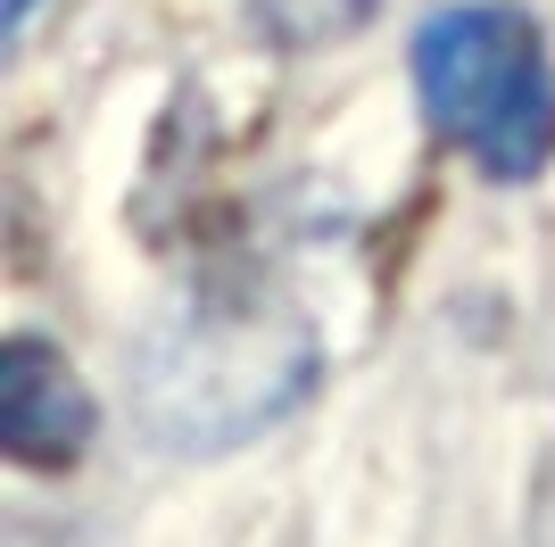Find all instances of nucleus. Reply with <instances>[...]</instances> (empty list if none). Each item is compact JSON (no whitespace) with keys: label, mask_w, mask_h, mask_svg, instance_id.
<instances>
[{"label":"nucleus","mask_w":555,"mask_h":547,"mask_svg":"<svg viewBox=\"0 0 555 547\" xmlns=\"http://www.w3.org/2000/svg\"><path fill=\"white\" fill-rule=\"evenodd\" d=\"M133 373H141V415L175 448H232L315 382V341L282 298L208 282L141 341Z\"/></svg>","instance_id":"f257e3e1"},{"label":"nucleus","mask_w":555,"mask_h":547,"mask_svg":"<svg viewBox=\"0 0 555 547\" xmlns=\"http://www.w3.org/2000/svg\"><path fill=\"white\" fill-rule=\"evenodd\" d=\"M423 109L489 182H531L555 158V59L539 25L498 0H464L415 34Z\"/></svg>","instance_id":"f03ea898"},{"label":"nucleus","mask_w":555,"mask_h":547,"mask_svg":"<svg viewBox=\"0 0 555 547\" xmlns=\"http://www.w3.org/2000/svg\"><path fill=\"white\" fill-rule=\"evenodd\" d=\"M0 448L34 473H67L92 448V390L67 365V348L34 332L0 341Z\"/></svg>","instance_id":"7ed1b4c3"},{"label":"nucleus","mask_w":555,"mask_h":547,"mask_svg":"<svg viewBox=\"0 0 555 547\" xmlns=\"http://www.w3.org/2000/svg\"><path fill=\"white\" fill-rule=\"evenodd\" d=\"M373 9H382V0H249V17L266 25L282 50H324V42H348V34H357Z\"/></svg>","instance_id":"20e7f679"},{"label":"nucleus","mask_w":555,"mask_h":547,"mask_svg":"<svg viewBox=\"0 0 555 547\" xmlns=\"http://www.w3.org/2000/svg\"><path fill=\"white\" fill-rule=\"evenodd\" d=\"M25 17H34V0H9V25H25Z\"/></svg>","instance_id":"39448f33"}]
</instances>
